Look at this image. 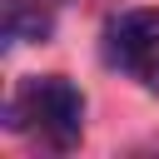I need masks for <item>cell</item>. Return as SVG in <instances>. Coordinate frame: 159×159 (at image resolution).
Returning <instances> with one entry per match:
<instances>
[{
	"instance_id": "1",
	"label": "cell",
	"mask_w": 159,
	"mask_h": 159,
	"mask_svg": "<svg viewBox=\"0 0 159 159\" xmlns=\"http://www.w3.org/2000/svg\"><path fill=\"white\" fill-rule=\"evenodd\" d=\"M5 129L35 149L70 154L84 139V89L65 75H30L5 99Z\"/></svg>"
},
{
	"instance_id": "2",
	"label": "cell",
	"mask_w": 159,
	"mask_h": 159,
	"mask_svg": "<svg viewBox=\"0 0 159 159\" xmlns=\"http://www.w3.org/2000/svg\"><path fill=\"white\" fill-rule=\"evenodd\" d=\"M99 60H104V70L159 94V10L154 5L114 10L99 30Z\"/></svg>"
}]
</instances>
